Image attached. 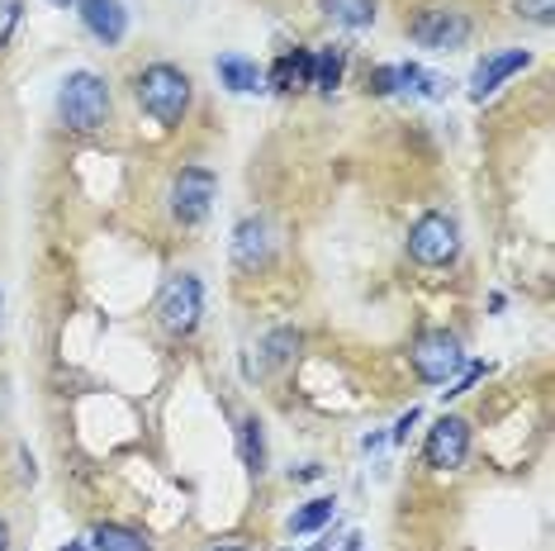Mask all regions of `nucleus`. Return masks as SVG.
Here are the masks:
<instances>
[{
	"label": "nucleus",
	"instance_id": "18",
	"mask_svg": "<svg viewBox=\"0 0 555 551\" xmlns=\"http://www.w3.org/2000/svg\"><path fill=\"white\" fill-rule=\"evenodd\" d=\"M299 343H305V337H299L295 329H275V333L267 337V343H261V371L285 367V361L299 353Z\"/></svg>",
	"mask_w": 555,
	"mask_h": 551
},
{
	"label": "nucleus",
	"instance_id": "3",
	"mask_svg": "<svg viewBox=\"0 0 555 551\" xmlns=\"http://www.w3.org/2000/svg\"><path fill=\"white\" fill-rule=\"evenodd\" d=\"M205 319V285L191 271H176L167 276V285L157 291V323L171 337H191Z\"/></svg>",
	"mask_w": 555,
	"mask_h": 551
},
{
	"label": "nucleus",
	"instance_id": "14",
	"mask_svg": "<svg viewBox=\"0 0 555 551\" xmlns=\"http://www.w3.org/2000/svg\"><path fill=\"white\" fill-rule=\"evenodd\" d=\"M86 542H91L95 551H153V542H147V533L129 528V523H95Z\"/></svg>",
	"mask_w": 555,
	"mask_h": 551
},
{
	"label": "nucleus",
	"instance_id": "1",
	"mask_svg": "<svg viewBox=\"0 0 555 551\" xmlns=\"http://www.w3.org/2000/svg\"><path fill=\"white\" fill-rule=\"evenodd\" d=\"M133 95L143 105V115H153L162 129H176L185 119V110H191V77L181 67H171V62H153V67L138 72Z\"/></svg>",
	"mask_w": 555,
	"mask_h": 551
},
{
	"label": "nucleus",
	"instance_id": "10",
	"mask_svg": "<svg viewBox=\"0 0 555 551\" xmlns=\"http://www.w3.org/2000/svg\"><path fill=\"white\" fill-rule=\"evenodd\" d=\"M271 257H275V233H271V223L261 219V215H251L243 219L233 229V261L243 271H261V267H271Z\"/></svg>",
	"mask_w": 555,
	"mask_h": 551
},
{
	"label": "nucleus",
	"instance_id": "19",
	"mask_svg": "<svg viewBox=\"0 0 555 551\" xmlns=\"http://www.w3.org/2000/svg\"><path fill=\"white\" fill-rule=\"evenodd\" d=\"M399 86H409V91H418L427 100H441L447 95V81L433 77V72H423L418 62H399Z\"/></svg>",
	"mask_w": 555,
	"mask_h": 551
},
{
	"label": "nucleus",
	"instance_id": "16",
	"mask_svg": "<svg viewBox=\"0 0 555 551\" xmlns=\"http://www.w3.org/2000/svg\"><path fill=\"white\" fill-rule=\"evenodd\" d=\"M319 10L333 24H343V29H371L375 24V15H380V5L375 0H319Z\"/></svg>",
	"mask_w": 555,
	"mask_h": 551
},
{
	"label": "nucleus",
	"instance_id": "8",
	"mask_svg": "<svg viewBox=\"0 0 555 551\" xmlns=\"http://www.w3.org/2000/svg\"><path fill=\"white\" fill-rule=\"evenodd\" d=\"M423 457L433 471H456L461 461L470 457V423H465L461 413H441L423 443Z\"/></svg>",
	"mask_w": 555,
	"mask_h": 551
},
{
	"label": "nucleus",
	"instance_id": "27",
	"mask_svg": "<svg viewBox=\"0 0 555 551\" xmlns=\"http://www.w3.org/2000/svg\"><path fill=\"white\" fill-rule=\"evenodd\" d=\"M209 551H251V547L247 542H214Z\"/></svg>",
	"mask_w": 555,
	"mask_h": 551
},
{
	"label": "nucleus",
	"instance_id": "6",
	"mask_svg": "<svg viewBox=\"0 0 555 551\" xmlns=\"http://www.w3.org/2000/svg\"><path fill=\"white\" fill-rule=\"evenodd\" d=\"M413 371H418V381H427V385H451L465 371L461 337L447 333V329L423 333L418 343H413Z\"/></svg>",
	"mask_w": 555,
	"mask_h": 551
},
{
	"label": "nucleus",
	"instance_id": "31",
	"mask_svg": "<svg viewBox=\"0 0 555 551\" xmlns=\"http://www.w3.org/2000/svg\"><path fill=\"white\" fill-rule=\"evenodd\" d=\"M0 309H5V299H0Z\"/></svg>",
	"mask_w": 555,
	"mask_h": 551
},
{
	"label": "nucleus",
	"instance_id": "5",
	"mask_svg": "<svg viewBox=\"0 0 555 551\" xmlns=\"http://www.w3.org/2000/svg\"><path fill=\"white\" fill-rule=\"evenodd\" d=\"M470 15L456 5H427L418 10V20L409 24V34H413V43L427 48V53H456V48L470 43Z\"/></svg>",
	"mask_w": 555,
	"mask_h": 551
},
{
	"label": "nucleus",
	"instance_id": "26",
	"mask_svg": "<svg viewBox=\"0 0 555 551\" xmlns=\"http://www.w3.org/2000/svg\"><path fill=\"white\" fill-rule=\"evenodd\" d=\"M20 475H24V480H34V475H39V471H34V457L29 452H20Z\"/></svg>",
	"mask_w": 555,
	"mask_h": 551
},
{
	"label": "nucleus",
	"instance_id": "11",
	"mask_svg": "<svg viewBox=\"0 0 555 551\" xmlns=\"http://www.w3.org/2000/svg\"><path fill=\"white\" fill-rule=\"evenodd\" d=\"M81 5V24L91 39H100L105 48L124 43V34H129V10H124V0H77Z\"/></svg>",
	"mask_w": 555,
	"mask_h": 551
},
{
	"label": "nucleus",
	"instance_id": "15",
	"mask_svg": "<svg viewBox=\"0 0 555 551\" xmlns=\"http://www.w3.org/2000/svg\"><path fill=\"white\" fill-rule=\"evenodd\" d=\"M343 72H347V48L343 43H327L313 53V91L319 95H333L337 86H343Z\"/></svg>",
	"mask_w": 555,
	"mask_h": 551
},
{
	"label": "nucleus",
	"instance_id": "20",
	"mask_svg": "<svg viewBox=\"0 0 555 551\" xmlns=\"http://www.w3.org/2000/svg\"><path fill=\"white\" fill-rule=\"evenodd\" d=\"M327 518H333V499H309L305 509H295V518H289V533H299V537L319 533Z\"/></svg>",
	"mask_w": 555,
	"mask_h": 551
},
{
	"label": "nucleus",
	"instance_id": "9",
	"mask_svg": "<svg viewBox=\"0 0 555 551\" xmlns=\"http://www.w3.org/2000/svg\"><path fill=\"white\" fill-rule=\"evenodd\" d=\"M527 67H532V53H527V48H499V53H485L479 67H475V77H470V95L475 100L494 95L503 81L517 77V72H527Z\"/></svg>",
	"mask_w": 555,
	"mask_h": 551
},
{
	"label": "nucleus",
	"instance_id": "21",
	"mask_svg": "<svg viewBox=\"0 0 555 551\" xmlns=\"http://www.w3.org/2000/svg\"><path fill=\"white\" fill-rule=\"evenodd\" d=\"M20 15H24V0H0V48H10V39H15Z\"/></svg>",
	"mask_w": 555,
	"mask_h": 551
},
{
	"label": "nucleus",
	"instance_id": "2",
	"mask_svg": "<svg viewBox=\"0 0 555 551\" xmlns=\"http://www.w3.org/2000/svg\"><path fill=\"white\" fill-rule=\"evenodd\" d=\"M57 115L67 129H77V133H95V129H105L109 124V86L105 77H95V72H72L67 81H62V91H57Z\"/></svg>",
	"mask_w": 555,
	"mask_h": 551
},
{
	"label": "nucleus",
	"instance_id": "28",
	"mask_svg": "<svg viewBox=\"0 0 555 551\" xmlns=\"http://www.w3.org/2000/svg\"><path fill=\"white\" fill-rule=\"evenodd\" d=\"M0 551H10V528H5V518H0Z\"/></svg>",
	"mask_w": 555,
	"mask_h": 551
},
{
	"label": "nucleus",
	"instance_id": "4",
	"mask_svg": "<svg viewBox=\"0 0 555 551\" xmlns=\"http://www.w3.org/2000/svg\"><path fill=\"white\" fill-rule=\"evenodd\" d=\"M214 195H219V177H214L209 167H181L167 191V209L181 229H195V223L209 219Z\"/></svg>",
	"mask_w": 555,
	"mask_h": 551
},
{
	"label": "nucleus",
	"instance_id": "13",
	"mask_svg": "<svg viewBox=\"0 0 555 551\" xmlns=\"http://www.w3.org/2000/svg\"><path fill=\"white\" fill-rule=\"evenodd\" d=\"M219 81L229 86L233 95H251V91L267 86V72H261L251 57H243V53H223L219 57Z\"/></svg>",
	"mask_w": 555,
	"mask_h": 551
},
{
	"label": "nucleus",
	"instance_id": "22",
	"mask_svg": "<svg viewBox=\"0 0 555 551\" xmlns=\"http://www.w3.org/2000/svg\"><path fill=\"white\" fill-rule=\"evenodd\" d=\"M513 10L522 20H532V24H551L555 20V0H513Z\"/></svg>",
	"mask_w": 555,
	"mask_h": 551
},
{
	"label": "nucleus",
	"instance_id": "7",
	"mask_svg": "<svg viewBox=\"0 0 555 551\" xmlns=\"http://www.w3.org/2000/svg\"><path fill=\"white\" fill-rule=\"evenodd\" d=\"M409 257L418 261V267H451V261L461 257V229L456 219L447 215H423L418 223L409 229Z\"/></svg>",
	"mask_w": 555,
	"mask_h": 551
},
{
	"label": "nucleus",
	"instance_id": "30",
	"mask_svg": "<svg viewBox=\"0 0 555 551\" xmlns=\"http://www.w3.org/2000/svg\"><path fill=\"white\" fill-rule=\"evenodd\" d=\"M48 5H62V10H67V5H77V0H48Z\"/></svg>",
	"mask_w": 555,
	"mask_h": 551
},
{
	"label": "nucleus",
	"instance_id": "17",
	"mask_svg": "<svg viewBox=\"0 0 555 551\" xmlns=\"http://www.w3.org/2000/svg\"><path fill=\"white\" fill-rule=\"evenodd\" d=\"M237 457H243V466H247L251 475L267 471V433H261V419H257V413L237 423Z\"/></svg>",
	"mask_w": 555,
	"mask_h": 551
},
{
	"label": "nucleus",
	"instance_id": "23",
	"mask_svg": "<svg viewBox=\"0 0 555 551\" xmlns=\"http://www.w3.org/2000/svg\"><path fill=\"white\" fill-rule=\"evenodd\" d=\"M485 375H489V361H465V375H461L456 385H451V390H441V395H447V399H451V395H465L475 381H485Z\"/></svg>",
	"mask_w": 555,
	"mask_h": 551
},
{
	"label": "nucleus",
	"instance_id": "25",
	"mask_svg": "<svg viewBox=\"0 0 555 551\" xmlns=\"http://www.w3.org/2000/svg\"><path fill=\"white\" fill-rule=\"evenodd\" d=\"M413 423H418V409H409V413H403V419L395 423V443H409V428H413Z\"/></svg>",
	"mask_w": 555,
	"mask_h": 551
},
{
	"label": "nucleus",
	"instance_id": "12",
	"mask_svg": "<svg viewBox=\"0 0 555 551\" xmlns=\"http://www.w3.org/2000/svg\"><path fill=\"white\" fill-rule=\"evenodd\" d=\"M313 81V53L309 48H295V53H285V57H275V67L267 72V86L271 91H299V86H309Z\"/></svg>",
	"mask_w": 555,
	"mask_h": 551
},
{
	"label": "nucleus",
	"instance_id": "24",
	"mask_svg": "<svg viewBox=\"0 0 555 551\" xmlns=\"http://www.w3.org/2000/svg\"><path fill=\"white\" fill-rule=\"evenodd\" d=\"M371 91L375 95H395L399 91V67H375L371 72Z\"/></svg>",
	"mask_w": 555,
	"mask_h": 551
},
{
	"label": "nucleus",
	"instance_id": "29",
	"mask_svg": "<svg viewBox=\"0 0 555 551\" xmlns=\"http://www.w3.org/2000/svg\"><path fill=\"white\" fill-rule=\"evenodd\" d=\"M62 551H91V547H86V542H67V547H62Z\"/></svg>",
	"mask_w": 555,
	"mask_h": 551
}]
</instances>
